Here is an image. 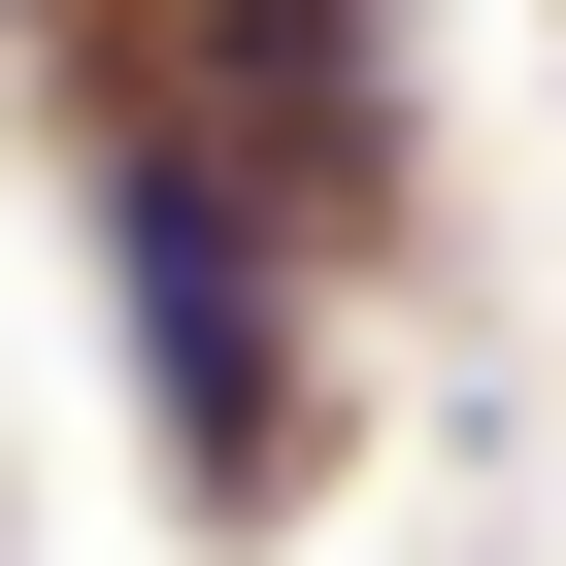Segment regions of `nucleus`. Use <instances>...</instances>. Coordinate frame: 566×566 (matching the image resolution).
Returning <instances> with one entry per match:
<instances>
[{
    "label": "nucleus",
    "mask_w": 566,
    "mask_h": 566,
    "mask_svg": "<svg viewBox=\"0 0 566 566\" xmlns=\"http://www.w3.org/2000/svg\"><path fill=\"white\" fill-rule=\"evenodd\" d=\"M233 134H266V167H367V67H334V0H233Z\"/></svg>",
    "instance_id": "2"
},
{
    "label": "nucleus",
    "mask_w": 566,
    "mask_h": 566,
    "mask_svg": "<svg viewBox=\"0 0 566 566\" xmlns=\"http://www.w3.org/2000/svg\"><path fill=\"white\" fill-rule=\"evenodd\" d=\"M101 266H134L167 467H200V500H266V467H301V367H266V200H233V134H134V167H101Z\"/></svg>",
    "instance_id": "1"
}]
</instances>
